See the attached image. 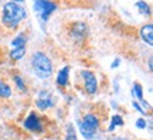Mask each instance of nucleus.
I'll list each match as a JSON object with an SVG mask.
<instances>
[{
  "instance_id": "obj_17",
  "label": "nucleus",
  "mask_w": 153,
  "mask_h": 140,
  "mask_svg": "<svg viewBox=\"0 0 153 140\" xmlns=\"http://www.w3.org/2000/svg\"><path fill=\"white\" fill-rule=\"evenodd\" d=\"M14 82H16L17 89H19V91H22V92H26V91H27L26 84H24V81H23V78L20 75H14Z\"/></svg>"
},
{
  "instance_id": "obj_21",
  "label": "nucleus",
  "mask_w": 153,
  "mask_h": 140,
  "mask_svg": "<svg viewBox=\"0 0 153 140\" xmlns=\"http://www.w3.org/2000/svg\"><path fill=\"white\" fill-rule=\"evenodd\" d=\"M119 62H120V59H119V58H116V59L114 61V64L111 65V67H112V68H116V67H119Z\"/></svg>"
},
{
  "instance_id": "obj_1",
  "label": "nucleus",
  "mask_w": 153,
  "mask_h": 140,
  "mask_svg": "<svg viewBox=\"0 0 153 140\" xmlns=\"http://www.w3.org/2000/svg\"><path fill=\"white\" fill-rule=\"evenodd\" d=\"M28 13L26 7L22 3H14V1H7L3 6V13H1V23L3 26L10 30H14L20 26V23L27 19Z\"/></svg>"
},
{
  "instance_id": "obj_15",
  "label": "nucleus",
  "mask_w": 153,
  "mask_h": 140,
  "mask_svg": "<svg viewBox=\"0 0 153 140\" xmlns=\"http://www.w3.org/2000/svg\"><path fill=\"white\" fill-rule=\"evenodd\" d=\"M116 126H123V118L119 116V115H114V116H112L111 124H109V132H112Z\"/></svg>"
},
{
  "instance_id": "obj_12",
  "label": "nucleus",
  "mask_w": 153,
  "mask_h": 140,
  "mask_svg": "<svg viewBox=\"0 0 153 140\" xmlns=\"http://www.w3.org/2000/svg\"><path fill=\"white\" fill-rule=\"evenodd\" d=\"M9 55H10V58L13 61H19V59H22L26 55V47H16V48H13L9 53Z\"/></svg>"
},
{
  "instance_id": "obj_6",
  "label": "nucleus",
  "mask_w": 153,
  "mask_h": 140,
  "mask_svg": "<svg viewBox=\"0 0 153 140\" xmlns=\"http://www.w3.org/2000/svg\"><path fill=\"white\" fill-rule=\"evenodd\" d=\"M82 79H84V86H85V91L89 95H94L95 92L98 91V81L94 75V72L91 71H82L81 72Z\"/></svg>"
},
{
  "instance_id": "obj_24",
  "label": "nucleus",
  "mask_w": 153,
  "mask_h": 140,
  "mask_svg": "<svg viewBox=\"0 0 153 140\" xmlns=\"http://www.w3.org/2000/svg\"><path fill=\"white\" fill-rule=\"evenodd\" d=\"M114 140H126V139H122V137H115Z\"/></svg>"
},
{
  "instance_id": "obj_11",
  "label": "nucleus",
  "mask_w": 153,
  "mask_h": 140,
  "mask_svg": "<svg viewBox=\"0 0 153 140\" xmlns=\"http://www.w3.org/2000/svg\"><path fill=\"white\" fill-rule=\"evenodd\" d=\"M137 7V10H139V13L142 14V16L145 17H149L150 14H152V9H150V4L149 3H146L145 0H139V1H136V4H135Z\"/></svg>"
},
{
  "instance_id": "obj_14",
  "label": "nucleus",
  "mask_w": 153,
  "mask_h": 140,
  "mask_svg": "<svg viewBox=\"0 0 153 140\" xmlns=\"http://www.w3.org/2000/svg\"><path fill=\"white\" fill-rule=\"evenodd\" d=\"M11 96V88L6 82L0 79V98H10Z\"/></svg>"
},
{
  "instance_id": "obj_23",
  "label": "nucleus",
  "mask_w": 153,
  "mask_h": 140,
  "mask_svg": "<svg viewBox=\"0 0 153 140\" xmlns=\"http://www.w3.org/2000/svg\"><path fill=\"white\" fill-rule=\"evenodd\" d=\"M9 1H14V3H22V1H24V0H9Z\"/></svg>"
},
{
  "instance_id": "obj_19",
  "label": "nucleus",
  "mask_w": 153,
  "mask_h": 140,
  "mask_svg": "<svg viewBox=\"0 0 153 140\" xmlns=\"http://www.w3.org/2000/svg\"><path fill=\"white\" fill-rule=\"evenodd\" d=\"M136 127L137 129H146V120L143 118H139L136 120Z\"/></svg>"
},
{
  "instance_id": "obj_8",
  "label": "nucleus",
  "mask_w": 153,
  "mask_h": 140,
  "mask_svg": "<svg viewBox=\"0 0 153 140\" xmlns=\"http://www.w3.org/2000/svg\"><path fill=\"white\" fill-rule=\"evenodd\" d=\"M24 127L30 132H36V133H41L43 132V123L36 113H30L26 120H24Z\"/></svg>"
},
{
  "instance_id": "obj_22",
  "label": "nucleus",
  "mask_w": 153,
  "mask_h": 140,
  "mask_svg": "<svg viewBox=\"0 0 153 140\" xmlns=\"http://www.w3.org/2000/svg\"><path fill=\"white\" fill-rule=\"evenodd\" d=\"M149 70H152V58H149Z\"/></svg>"
},
{
  "instance_id": "obj_13",
  "label": "nucleus",
  "mask_w": 153,
  "mask_h": 140,
  "mask_svg": "<svg viewBox=\"0 0 153 140\" xmlns=\"http://www.w3.org/2000/svg\"><path fill=\"white\" fill-rule=\"evenodd\" d=\"M26 43H27L26 34H19L16 38H13V41H10L13 48H16V47H26Z\"/></svg>"
},
{
  "instance_id": "obj_16",
  "label": "nucleus",
  "mask_w": 153,
  "mask_h": 140,
  "mask_svg": "<svg viewBox=\"0 0 153 140\" xmlns=\"http://www.w3.org/2000/svg\"><path fill=\"white\" fill-rule=\"evenodd\" d=\"M132 95L136 99H139L140 102L143 101V89L140 86V84H133V86H132Z\"/></svg>"
},
{
  "instance_id": "obj_18",
  "label": "nucleus",
  "mask_w": 153,
  "mask_h": 140,
  "mask_svg": "<svg viewBox=\"0 0 153 140\" xmlns=\"http://www.w3.org/2000/svg\"><path fill=\"white\" fill-rule=\"evenodd\" d=\"M65 140H76V135L74 132V126L72 124H68V132H67Z\"/></svg>"
},
{
  "instance_id": "obj_10",
  "label": "nucleus",
  "mask_w": 153,
  "mask_h": 140,
  "mask_svg": "<svg viewBox=\"0 0 153 140\" xmlns=\"http://www.w3.org/2000/svg\"><path fill=\"white\" fill-rule=\"evenodd\" d=\"M68 74H70V67L67 65V67H62L58 72V75L55 78V82H57V85L61 86V88H64L67 86L68 84Z\"/></svg>"
},
{
  "instance_id": "obj_4",
  "label": "nucleus",
  "mask_w": 153,
  "mask_h": 140,
  "mask_svg": "<svg viewBox=\"0 0 153 140\" xmlns=\"http://www.w3.org/2000/svg\"><path fill=\"white\" fill-rule=\"evenodd\" d=\"M33 7L40 17V21L45 24L51 14L57 10V3L53 0H33Z\"/></svg>"
},
{
  "instance_id": "obj_7",
  "label": "nucleus",
  "mask_w": 153,
  "mask_h": 140,
  "mask_svg": "<svg viewBox=\"0 0 153 140\" xmlns=\"http://www.w3.org/2000/svg\"><path fill=\"white\" fill-rule=\"evenodd\" d=\"M36 105H37L38 109L45 110V109L53 108V106H54L55 99L48 91H40V93H38V99L36 101Z\"/></svg>"
},
{
  "instance_id": "obj_3",
  "label": "nucleus",
  "mask_w": 153,
  "mask_h": 140,
  "mask_svg": "<svg viewBox=\"0 0 153 140\" xmlns=\"http://www.w3.org/2000/svg\"><path fill=\"white\" fill-rule=\"evenodd\" d=\"M99 118L94 113H87L84 119L79 122V130H81V135L85 137L87 140H94L95 136L98 133V127H99Z\"/></svg>"
},
{
  "instance_id": "obj_9",
  "label": "nucleus",
  "mask_w": 153,
  "mask_h": 140,
  "mask_svg": "<svg viewBox=\"0 0 153 140\" xmlns=\"http://www.w3.org/2000/svg\"><path fill=\"white\" fill-rule=\"evenodd\" d=\"M140 37L145 43L150 45H153V26L152 23H148V24H145L142 28H140Z\"/></svg>"
},
{
  "instance_id": "obj_20",
  "label": "nucleus",
  "mask_w": 153,
  "mask_h": 140,
  "mask_svg": "<svg viewBox=\"0 0 153 140\" xmlns=\"http://www.w3.org/2000/svg\"><path fill=\"white\" fill-rule=\"evenodd\" d=\"M132 105H133V108L136 109L137 112H140L142 115H146V109H143L142 106H140V105H139L137 102H135V101H133V102H132Z\"/></svg>"
},
{
  "instance_id": "obj_5",
  "label": "nucleus",
  "mask_w": 153,
  "mask_h": 140,
  "mask_svg": "<svg viewBox=\"0 0 153 140\" xmlns=\"http://www.w3.org/2000/svg\"><path fill=\"white\" fill-rule=\"evenodd\" d=\"M68 33H70V37L75 43H82L87 40L88 34H89V28L84 21H74L72 24H70Z\"/></svg>"
},
{
  "instance_id": "obj_2",
  "label": "nucleus",
  "mask_w": 153,
  "mask_h": 140,
  "mask_svg": "<svg viewBox=\"0 0 153 140\" xmlns=\"http://www.w3.org/2000/svg\"><path fill=\"white\" fill-rule=\"evenodd\" d=\"M30 64L40 79H48L53 75V62L43 51H36L30 58Z\"/></svg>"
}]
</instances>
